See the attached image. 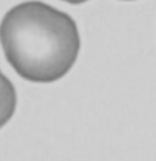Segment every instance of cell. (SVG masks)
I'll list each match as a JSON object with an SVG mask.
<instances>
[{"mask_svg": "<svg viewBox=\"0 0 156 161\" xmlns=\"http://www.w3.org/2000/svg\"><path fill=\"white\" fill-rule=\"evenodd\" d=\"M0 42L16 73L37 83L62 78L81 48L73 19L42 1H25L10 9L0 23Z\"/></svg>", "mask_w": 156, "mask_h": 161, "instance_id": "1", "label": "cell"}, {"mask_svg": "<svg viewBox=\"0 0 156 161\" xmlns=\"http://www.w3.org/2000/svg\"><path fill=\"white\" fill-rule=\"evenodd\" d=\"M17 95L14 84L4 75L0 77V128L5 126L16 110Z\"/></svg>", "mask_w": 156, "mask_h": 161, "instance_id": "2", "label": "cell"}, {"mask_svg": "<svg viewBox=\"0 0 156 161\" xmlns=\"http://www.w3.org/2000/svg\"><path fill=\"white\" fill-rule=\"evenodd\" d=\"M62 1H66V3H70V4H83L88 0H62Z\"/></svg>", "mask_w": 156, "mask_h": 161, "instance_id": "3", "label": "cell"}, {"mask_svg": "<svg viewBox=\"0 0 156 161\" xmlns=\"http://www.w3.org/2000/svg\"><path fill=\"white\" fill-rule=\"evenodd\" d=\"M1 76H3V73H1V72H0V77H1Z\"/></svg>", "mask_w": 156, "mask_h": 161, "instance_id": "4", "label": "cell"}]
</instances>
